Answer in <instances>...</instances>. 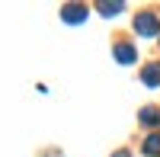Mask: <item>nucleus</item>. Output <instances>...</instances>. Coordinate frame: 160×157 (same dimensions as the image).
Wrapping results in <instances>:
<instances>
[{"mask_svg": "<svg viewBox=\"0 0 160 157\" xmlns=\"http://www.w3.org/2000/svg\"><path fill=\"white\" fill-rule=\"evenodd\" d=\"M144 154L148 157H160V135H151L144 141Z\"/></svg>", "mask_w": 160, "mask_h": 157, "instance_id": "423d86ee", "label": "nucleus"}, {"mask_svg": "<svg viewBox=\"0 0 160 157\" xmlns=\"http://www.w3.org/2000/svg\"><path fill=\"white\" fill-rule=\"evenodd\" d=\"M112 55H115V61H122V64H135L138 51H135V45H128V42H118Z\"/></svg>", "mask_w": 160, "mask_h": 157, "instance_id": "f03ea898", "label": "nucleus"}, {"mask_svg": "<svg viewBox=\"0 0 160 157\" xmlns=\"http://www.w3.org/2000/svg\"><path fill=\"white\" fill-rule=\"evenodd\" d=\"M141 80L148 87H160V64H148V68L141 71Z\"/></svg>", "mask_w": 160, "mask_h": 157, "instance_id": "20e7f679", "label": "nucleus"}, {"mask_svg": "<svg viewBox=\"0 0 160 157\" xmlns=\"http://www.w3.org/2000/svg\"><path fill=\"white\" fill-rule=\"evenodd\" d=\"M135 32L138 35H160V23L154 13H141V16H135Z\"/></svg>", "mask_w": 160, "mask_h": 157, "instance_id": "f257e3e1", "label": "nucleus"}, {"mask_svg": "<svg viewBox=\"0 0 160 157\" xmlns=\"http://www.w3.org/2000/svg\"><path fill=\"white\" fill-rule=\"evenodd\" d=\"M61 13H64V19H68V23H83V16H87V7L71 3V7H64Z\"/></svg>", "mask_w": 160, "mask_h": 157, "instance_id": "7ed1b4c3", "label": "nucleus"}, {"mask_svg": "<svg viewBox=\"0 0 160 157\" xmlns=\"http://www.w3.org/2000/svg\"><path fill=\"white\" fill-rule=\"evenodd\" d=\"M141 125H148V128H157L160 125V109H141Z\"/></svg>", "mask_w": 160, "mask_h": 157, "instance_id": "39448f33", "label": "nucleus"}, {"mask_svg": "<svg viewBox=\"0 0 160 157\" xmlns=\"http://www.w3.org/2000/svg\"><path fill=\"white\" fill-rule=\"evenodd\" d=\"M99 13H106V16H112V13H122V3H96Z\"/></svg>", "mask_w": 160, "mask_h": 157, "instance_id": "0eeeda50", "label": "nucleus"}, {"mask_svg": "<svg viewBox=\"0 0 160 157\" xmlns=\"http://www.w3.org/2000/svg\"><path fill=\"white\" fill-rule=\"evenodd\" d=\"M115 157H131V154H128V151H122V154H115Z\"/></svg>", "mask_w": 160, "mask_h": 157, "instance_id": "6e6552de", "label": "nucleus"}]
</instances>
